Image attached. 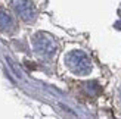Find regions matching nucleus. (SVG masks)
Returning a JSON list of instances; mask_svg holds the SVG:
<instances>
[{"instance_id": "obj_2", "label": "nucleus", "mask_w": 121, "mask_h": 119, "mask_svg": "<svg viewBox=\"0 0 121 119\" xmlns=\"http://www.w3.org/2000/svg\"><path fill=\"white\" fill-rule=\"evenodd\" d=\"M33 46H34L35 52L41 57H46V59L53 57L58 52V43L52 35L46 34V32L35 34V37L33 38Z\"/></svg>"}, {"instance_id": "obj_5", "label": "nucleus", "mask_w": 121, "mask_h": 119, "mask_svg": "<svg viewBox=\"0 0 121 119\" xmlns=\"http://www.w3.org/2000/svg\"><path fill=\"white\" fill-rule=\"evenodd\" d=\"M120 96H121V91H120Z\"/></svg>"}, {"instance_id": "obj_1", "label": "nucleus", "mask_w": 121, "mask_h": 119, "mask_svg": "<svg viewBox=\"0 0 121 119\" xmlns=\"http://www.w3.org/2000/svg\"><path fill=\"white\" fill-rule=\"evenodd\" d=\"M65 63L68 66V69L75 75H87L90 74L92 66H93L90 57L81 50H74L68 53L65 57Z\"/></svg>"}, {"instance_id": "obj_3", "label": "nucleus", "mask_w": 121, "mask_h": 119, "mask_svg": "<svg viewBox=\"0 0 121 119\" xmlns=\"http://www.w3.org/2000/svg\"><path fill=\"white\" fill-rule=\"evenodd\" d=\"M12 9L16 12V15L24 22L33 24L35 21V9L31 3V0H12Z\"/></svg>"}, {"instance_id": "obj_4", "label": "nucleus", "mask_w": 121, "mask_h": 119, "mask_svg": "<svg viewBox=\"0 0 121 119\" xmlns=\"http://www.w3.org/2000/svg\"><path fill=\"white\" fill-rule=\"evenodd\" d=\"M0 28H2L3 31H8V32H12L16 28L15 18L12 16L8 10H4L2 8H0Z\"/></svg>"}]
</instances>
